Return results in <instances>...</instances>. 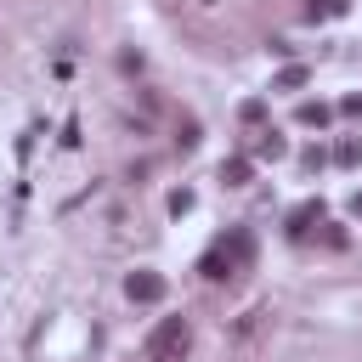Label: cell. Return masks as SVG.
I'll list each match as a JSON object with an SVG mask.
<instances>
[{"instance_id": "obj_10", "label": "cell", "mask_w": 362, "mask_h": 362, "mask_svg": "<svg viewBox=\"0 0 362 362\" xmlns=\"http://www.w3.org/2000/svg\"><path fill=\"white\" fill-rule=\"evenodd\" d=\"M238 119H243V124H260V119H266V102H260V96H249V102L238 107Z\"/></svg>"}, {"instance_id": "obj_11", "label": "cell", "mask_w": 362, "mask_h": 362, "mask_svg": "<svg viewBox=\"0 0 362 362\" xmlns=\"http://www.w3.org/2000/svg\"><path fill=\"white\" fill-rule=\"evenodd\" d=\"M334 158H339V164H356V158H362V141H356V136H345V141L334 147Z\"/></svg>"}, {"instance_id": "obj_1", "label": "cell", "mask_w": 362, "mask_h": 362, "mask_svg": "<svg viewBox=\"0 0 362 362\" xmlns=\"http://www.w3.org/2000/svg\"><path fill=\"white\" fill-rule=\"evenodd\" d=\"M255 266V238L243 232V226H232L226 238H215L209 249H204V260H198V272L209 277V283H226V277H238V272H249Z\"/></svg>"}, {"instance_id": "obj_12", "label": "cell", "mask_w": 362, "mask_h": 362, "mask_svg": "<svg viewBox=\"0 0 362 362\" xmlns=\"http://www.w3.org/2000/svg\"><path fill=\"white\" fill-rule=\"evenodd\" d=\"M175 141H181V147H198V119H181V130H175Z\"/></svg>"}, {"instance_id": "obj_2", "label": "cell", "mask_w": 362, "mask_h": 362, "mask_svg": "<svg viewBox=\"0 0 362 362\" xmlns=\"http://www.w3.org/2000/svg\"><path fill=\"white\" fill-rule=\"evenodd\" d=\"M187 339H192L187 317H164V322L147 334V362H164V356H187Z\"/></svg>"}, {"instance_id": "obj_13", "label": "cell", "mask_w": 362, "mask_h": 362, "mask_svg": "<svg viewBox=\"0 0 362 362\" xmlns=\"http://www.w3.org/2000/svg\"><path fill=\"white\" fill-rule=\"evenodd\" d=\"M187 209H192V192L175 187V192H170V215H187Z\"/></svg>"}, {"instance_id": "obj_6", "label": "cell", "mask_w": 362, "mask_h": 362, "mask_svg": "<svg viewBox=\"0 0 362 362\" xmlns=\"http://www.w3.org/2000/svg\"><path fill=\"white\" fill-rule=\"evenodd\" d=\"M283 153H288V141H283L277 130H260V136H255V153H249V158H283Z\"/></svg>"}, {"instance_id": "obj_4", "label": "cell", "mask_w": 362, "mask_h": 362, "mask_svg": "<svg viewBox=\"0 0 362 362\" xmlns=\"http://www.w3.org/2000/svg\"><path fill=\"white\" fill-rule=\"evenodd\" d=\"M283 226H288V238H305L311 226H322V198H305V204H294V209L283 215Z\"/></svg>"}, {"instance_id": "obj_8", "label": "cell", "mask_w": 362, "mask_h": 362, "mask_svg": "<svg viewBox=\"0 0 362 362\" xmlns=\"http://www.w3.org/2000/svg\"><path fill=\"white\" fill-rule=\"evenodd\" d=\"M305 79H311V68H305V62H288V68H283V74L272 79V90H300Z\"/></svg>"}, {"instance_id": "obj_5", "label": "cell", "mask_w": 362, "mask_h": 362, "mask_svg": "<svg viewBox=\"0 0 362 362\" xmlns=\"http://www.w3.org/2000/svg\"><path fill=\"white\" fill-rule=\"evenodd\" d=\"M221 181H226V187H249V181H255V158H249V153L221 158Z\"/></svg>"}, {"instance_id": "obj_7", "label": "cell", "mask_w": 362, "mask_h": 362, "mask_svg": "<svg viewBox=\"0 0 362 362\" xmlns=\"http://www.w3.org/2000/svg\"><path fill=\"white\" fill-rule=\"evenodd\" d=\"M345 11H351V0H311L305 23H328V17H345Z\"/></svg>"}, {"instance_id": "obj_14", "label": "cell", "mask_w": 362, "mask_h": 362, "mask_svg": "<svg viewBox=\"0 0 362 362\" xmlns=\"http://www.w3.org/2000/svg\"><path fill=\"white\" fill-rule=\"evenodd\" d=\"M339 107H345V113H362V96H345Z\"/></svg>"}, {"instance_id": "obj_9", "label": "cell", "mask_w": 362, "mask_h": 362, "mask_svg": "<svg viewBox=\"0 0 362 362\" xmlns=\"http://www.w3.org/2000/svg\"><path fill=\"white\" fill-rule=\"evenodd\" d=\"M294 119H300V124H328V107H322V102H300Z\"/></svg>"}, {"instance_id": "obj_15", "label": "cell", "mask_w": 362, "mask_h": 362, "mask_svg": "<svg viewBox=\"0 0 362 362\" xmlns=\"http://www.w3.org/2000/svg\"><path fill=\"white\" fill-rule=\"evenodd\" d=\"M351 209H356V215H362V192H356V198H351Z\"/></svg>"}, {"instance_id": "obj_3", "label": "cell", "mask_w": 362, "mask_h": 362, "mask_svg": "<svg viewBox=\"0 0 362 362\" xmlns=\"http://www.w3.org/2000/svg\"><path fill=\"white\" fill-rule=\"evenodd\" d=\"M164 288H170V283H164L158 272H130V277H124V294H130L136 305H158Z\"/></svg>"}]
</instances>
